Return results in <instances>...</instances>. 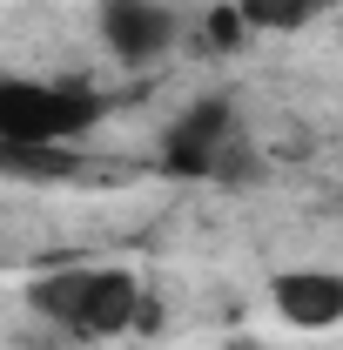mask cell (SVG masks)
I'll use <instances>...</instances> for the list:
<instances>
[{
  "instance_id": "cell-1",
  "label": "cell",
  "mask_w": 343,
  "mask_h": 350,
  "mask_svg": "<svg viewBox=\"0 0 343 350\" xmlns=\"http://www.w3.org/2000/svg\"><path fill=\"white\" fill-rule=\"evenodd\" d=\"M94 122H108V94L87 81H0V148H74Z\"/></svg>"
},
{
  "instance_id": "cell-2",
  "label": "cell",
  "mask_w": 343,
  "mask_h": 350,
  "mask_svg": "<svg viewBox=\"0 0 343 350\" xmlns=\"http://www.w3.org/2000/svg\"><path fill=\"white\" fill-rule=\"evenodd\" d=\"M27 304L41 317H54L61 330H74V337H122L148 317L141 283L128 269H61V276H41L27 290Z\"/></svg>"
},
{
  "instance_id": "cell-3",
  "label": "cell",
  "mask_w": 343,
  "mask_h": 350,
  "mask_svg": "<svg viewBox=\"0 0 343 350\" xmlns=\"http://www.w3.org/2000/svg\"><path fill=\"white\" fill-rule=\"evenodd\" d=\"M101 41L115 61H155L175 41V14L162 0H101Z\"/></svg>"
},
{
  "instance_id": "cell-4",
  "label": "cell",
  "mask_w": 343,
  "mask_h": 350,
  "mask_svg": "<svg viewBox=\"0 0 343 350\" xmlns=\"http://www.w3.org/2000/svg\"><path fill=\"white\" fill-rule=\"evenodd\" d=\"M269 304L290 330H330L343 323V269H283L269 283Z\"/></svg>"
},
{
  "instance_id": "cell-5",
  "label": "cell",
  "mask_w": 343,
  "mask_h": 350,
  "mask_svg": "<svg viewBox=\"0 0 343 350\" xmlns=\"http://www.w3.org/2000/svg\"><path fill=\"white\" fill-rule=\"evenodd\" d=\"M222 142H229V108L222 101H195L162 142V162L175 175H215L222 169Z\"/></svg>"
},
{
  "instance_id": "cell-6",
  "label": "cell",
  "mask_w": 343,
  "mask_h": 350,
  "mask_svg": "<svg viewBox=\"0 0 343 350\" xmlns=\"http://www.w3.org/2000/svg\"><path fill=\"white\" fill-rule=\"evenodd\" d=\"M236 14H243L256 34H297V27H310L316 0H236Z\"/></svg>"
},
{
  "instance_id": "cell-7",
  "label": "cell",
  "mask_w": 343,
  "mask_h": 350,
  "mask_svg": "<svg viewBox=\"0 0 343 350\" xmlns=\"http://www.w3.org/2000/svg\"><path fill=\"white\" fill-rule=\"evenodd\" d=\"M243 27H249V21H243L236 7H215V14H209V47H236Z\"/></svg>"
},
{
  "instance_id": "cell-8",
  "label": "cell",
  "mask_w": 343,
  "mask_h": 350,
  "mask_svg": "<svg viewBox=\"0 0 343 350\" xmlns=\"http://www.w3.org/2000/svg\"><path fill=\"white\" fill-rule=\"evenodd\" d=\"M229 350H269V344H249V337H243V344H229Z\"/></svg>"
}]
</instances>
